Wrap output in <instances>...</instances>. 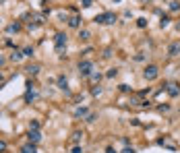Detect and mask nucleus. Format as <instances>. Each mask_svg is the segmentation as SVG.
<instances>
[{
  "instance_id": "nucleus-17",
  "label": "nucleus",
  "mask_w": 180,
  "mask_h": 153,
  "mask_svg": "<svg viewBox=\"0 0 180 153\" xmlns=\"http://www.w3.org/2000/svg\"><path fill=\"white\" fill-rule=\"evenodd\" d=\"M178 8H180V2H172V4H170V11H178Z\"/></svg>"
},
{
  "instance_id": "nucleus-7",
  "label": "nucleus",
  "mask_w": 180,
  "mask_h": 153,
  "mask_svg": "<svg viewBox=\"0 0 180 153\" xmlns=\"http://www.w3.org/2000/svg\"><path fill=\"white\" fill-rule=\"evenodd\" d=\"M168 93L172 95V97H176V95L180 93V89H178V85H170V89H168Z\"/></svg>"
},
{
  "instance_id": "nucleus-3",
  "label": "nucleus",
  "mask_w": 180,
  "mask_h": 153,
  "mask_svg": "<svg viewBox=\"0 0 180 153\" xmlns=\"http://www.w3.org/2000/svg\"><path fill=\"white\" fill-rule=\"evenodd\" d=\"M145 79H149V81H153V79H155L157 77V66H153V64H149L147 68H145Z\"/></svg>"
},
{
  "instance_id": "nucleus-19",
  "label": "nucleus",
  "mask_w": 180,
  "mask_h": 153,
  "mask_svg": "<svg viewBox=\"0 0 180 153\" xmlns=\"http://www.w3.org/2000/svg\"><path fill=\"white\" fill-rule=\"evenodd\" d=\"M116 75H118V70H116V68H112V70L108 73V77H116Z\"/></svg>"
},
{
  "instance_id": "nucleus-5",
  "label": "nucleus",
  "mask_w": 180,
  "mask_h": 153,
  "mask_svg": "<svg viewBox=\"0 0 180 153\" xmlns=\"http://www.w3.org/2000/svg\"><path fill=\"white\" fill-rule=\"evenodd\" d=\"M168 54L170 56H178L180 54V43H172V46L168 48Z\"/></svg>"
},
{
  "instance_id": "nucleus-22",
  "label": "nucleus",
  "mask_w": 180,
  "mask_h": 153,
  "mask_svg": "<svg viewBox=\"0 0 180 153\" xmlns=\"http://www.w3.org/2000/svg\"><path fill=\"white\" fill-rule=\"evenodd\" d=\"M122 153H135V149H128V147H126V149H124Z\"/></svg>"
},
{
  "instance_id": "nucleus-1",
  "label": "nucleus",
  "mask_w": 180,
  "mask_h": 153,
  "mask_svg": "<svg viewBox=\"0 0 180 153\" xmlns=\"http://www.w3.org/2000/svg\"><path fill=\"white\" fill-rule=\"evenodd\" d=\"M114 21H116V15H112V13H104V15L95 17V23H114Z\"/></svg>"
},
{
  "instance_id": "nucleus-13",
  "label": "nucleus",
  "mask_w": 180,
  "mask_h": 153,
  "mask_svg": "<svg viewBox=\"0 0 180 153\" xmlns=\"http://www.w3.org/2000/svg\"><path fill=\"white\" fill-rule=\"evenodd\" d=\"M75 114H77V116H85V114H87V108H79Z\"/></svg>"
},
{
  "instance_id": "nucleus-6",
  "label": "nucleus",
  "mask_w": 180,
  "mask_h": 153,
  "mask_svg": "<svg viewBox=\"0 0 180 153\" xmlns=\"http://www.w3.org/2000/svg\"><path fill=\"white\" fill-rule=\"evenodd\" d=\"M68 25H71V27H73V29H77V27H79V25H81V17H73V19H71V21H68Z\"/></svg>"
},
{
  "instance_id": "nucleus-10",
  "label": "nucleus",
  "mask_w": 180,
  "mask_h": 153,
  "mask_svg": "<svg viewBox=\"0 0 180 153\" xmlns=\"http://www.w3.org/2000/svg\"><path fill=\"white\" fill-rule=\"evenodd\" d=\"M21 153H35V145H25L21 149Z\"/></svg>"
},
{
  "instance_id": "nucleus-20",
  "label": "nucleus",
  "mask_w": 180,
  "mask_h": 153,
  "mask_svg": "<svg viewBox=\"0 0 180 153\" xmlns=\"http://www.w3.org/2000/svg\"><path fill=\"white\" fill-rule=\"evenodd\" d=\"M137 25H139V27H145V25H147V21H145V19H139V23H137Z\"/></svg>"
},
{
  "instance_id": "nucleus-27",
  "label": "nucleus",
  "mask_w": 180,
  "mask_h": 153,
  "mask_svg": "<svg viewBox=\"0 0 180 153\" xmlns=\"http://www.w3.org/2000/svg\"><path fill=\"white\" fill-rule=\"evenodd\" d=\"M143 2H149V0H143Z\"/></svg>"
},
{
  "instance_id": "nucleus-2",
  "label": "nucleus",
  "mask_w": 180,
  "mask_h": 153,
  "mask_svg": "<svg viewBox=\"0 0 180 153\" xmlns=\"http://www.w3.org/2000/svg\"><path fill=\"white\" fill-rule=\"evenodd\" d=\"M91 68H93V64H91V62H87V60L79 62V70H81V75H83V77H87V75L91 73Z\"/></svg>"
},
{
  "instance_id": "nucleus-11",
  "label": "nucleus",
  "mask_w": 180,
  "mask_h": 153,
  "mask_svg": "<svg viewBox=\"0 0 180 153\" xmlns=\"http://www.w3.org/2000/svg\"><path fill=\"white\" fill-rule=\"evenodd\" d=\"M58 87L66 91V79H64V77H60V79H58Z\"/></svg>"
},
{
  "instance_id": "nucleus-12",
  "label": "nucleus",
  "mask_w": 180,
  "mask_h": 153,
  "mask_svg": "<svg viewBox=\"0 0 180 153\" xmlns=\"http://www.w3.org/2000/svg\"><path fill=\"white\" fill-rule=\"evenodd\" d=\"M19 29H21V25H19V23H15V25L8 27V31H11V33H13V31H19Z\"/></svg>"
},
{
  "instance_id": "nucleus-18",
  "label": "nucleus",
  "mask_w": 180,
  "mask_h": 153,
  "mask_svg": "<svg viewBox=\"0 0 180 153\" xmlns=\"http://www.w3.org/2000/svg\"><path fill=\"white\" fill-rule=\"evenodd\" d=\"M31 128H33V130H37V128H39V122H37V120H35V122H31Z\"/></svg>"
},
{
  "instance_id": "nucleus-21",
  "label": "nucleus",
  "mask_w": 180,
  "mask_h": 153,
  "mask_svg": "<svg viewBox=\"0 0 180 153\" xmlns=\"http://www.w3.org/2000/svg\"><path fill=\"white\" fill-rule=\"evenodd\" d=\"M83 6H91V0H83Z\"/></svg>"
},
{
  "instance_id": "nucleus-26",
  "label": "nucleus",
  "mask_w": 180,
  "mask_h": 153,
  "mask_svg": "<svg viewBox=\"0 0 180 153\" xmlns=\"http://www.w3.org/2000/svg\"><path fill=\"white\" fill-rule=\"evenodd\" d=\"M2 64H4V58H2V56H0V66H2Z\"/></svg>"
},
{
  "instance_id": "nucleus-24",
  "label": "nucleus",
  "mask_w": 180,
  "mask_h": 153,
  "mask_svg": "<svg viewBox=\"0 0 180 153\" xmlns=\"http://www.w3.org/2000/svg\"><path fill=\"white\" fill-rule=\"evenodd\" d=\"M73 153H83V149H79V147H75V151Z\"/></svg>"
},
{
  "instance_id": "nucleus-8",
  "label": "nucleus",
  "mask_w": 180,
  "mask_h": 153,
  "mask_svg": "<svg viewBox=\"0 0 180 153\" xmlns=\"http://www.w3.org/2000/svg\"><path fill=\"white\" fill-rule=\"evenodd\" d=\"M21 58H23V54H21V52H19V50H15V52H13V54H11V60H15V62H19V60H21Z\"/></svg>"
},
{
  "instance_id": "nucleus-15",
  "label": "nucleus",
  "mask_w": 180,
  "mask_h": 153,
  "mask_svg": "<svg viewBox=\"0 0 180 153\" xmlns=\"http://www.w3.org/2000/svg\"><path fill=\"white\" fill-rule=\"evenodd\" d=\"M23 56H33V48H25L23 50Z\"/></svg>"
},
{
  "instance_id": "nucleus-23",
  "label": "nucleus",
  "mask_w": 180,
  "mask_h": 153,
  "mask_svg": "<svg viewBox=\"0 0 180 153\" xmlns=\"http://www.w3.org/2000/svg\"><path fill=\"white\" fill-rule=\"evenodd\" d=\"M4 149H6V145H4L2 141H0V151H4Z\"/></svg>"
},
{
  "instance_id": "nucleus-14",
  "label": "nucleus",
  "mask_w": 180,
  "mask_h": 153,
  "mask_svg": "<svg viewBox=\"0 0 180 153\" xmlns=\"http://www.w3.org/2000/svg\"><path fill=\"white\" fill-rule=\"evenodd\" d=\"M79 37H81L83 41H85V39H89V31H81V33H79Z\"/></svg>"
},
{
  "instance_id": "nucleus-9",
  "label": "nucleus",
  "mask_w": 180,
  "mask_h": 153,
  "mask_svg": "<svg viewBox=\"0 0 180 153\" xmlns=\"http://www.w3.org/2000/svg\"><path fill=\"white\" fill-rule=\"evenodd\" d=\"M41 137H39V132L37 130H33V132H29V141H33V143H37Z\"/></svg>"
},
{
  "instance_id": "nucleus-4",
  "label": "nucleus",
  "mask_w": 180,
  "mask_h": 153,
  "mask_svg": "<svg viewBox=\"0 0 180 153\" xmlns=\"http://www.w3.org/2000/svg\"><path fill=\"white\" fill-rule=\"evenodd\" d=\"M64 46H66V35H64V33H58V35H56V50L60 52Z\"/></svg>"
},
{
  "instance_id": "nucleus-16",
  "label": "nucleus",
  "mask_w": 180,
  "mask_h": 153,
  "mask_svg": "<svg viewBox=\"0 0 180 153\" xmlns=\"http://www.w3.org/2000/svg\"><path fill=\"white\" fill-rule=\"evenodd\" d=\"M27 70H29V73H31V75H37V70H39V66H35V64H33V66H29Z\"/></svg>"
},
{
  "instance_id": "nucleus-25",
  "label": "nucleus",
  "mask_w": 180,
  "mask_h": 153,
  "mask_svg": "<svg viewBox=\"0 0 180 153\" xmlns=\"http://www.w3.org/2000/svg\"><path fill=\"white\" fill-rule=\"evenodd\" d=\"M106 153H116V151H114L112 147H108V149H106Z\"/></svg>"
}]
</instances>
